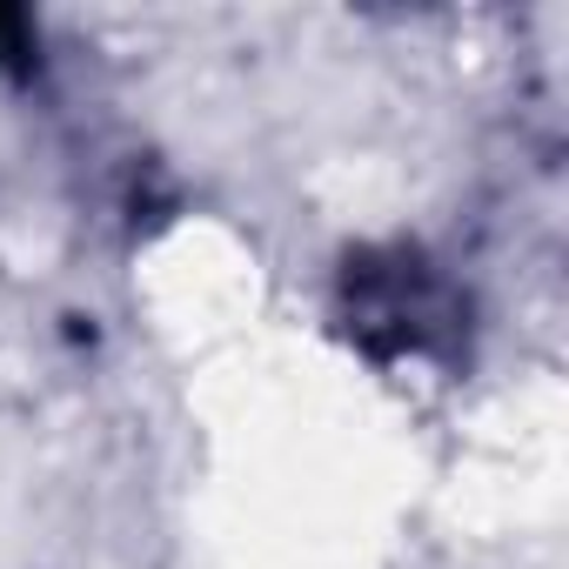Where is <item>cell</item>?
Returning a JSON list of instances; mask_svg holds the SVG:
<instances>
[{"label":"cell","mask_w":569,"mask_h":569,"mask_svg":"<svg viewBox=\"0 0 569 569\" xmlns=\"http://www.w3.org/2000/svg\"><path fill=\"white\" fill-rule=\"evenodd\" d=\"M349 316H356L362 342L376 329H396V349L422 356L429 329L449 322V296H442V281L416 254H389V261L362 254V268H349Z\"/></svg>","instance_id":"6da1fadb"}]
</instances>
